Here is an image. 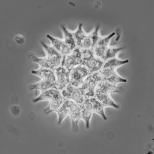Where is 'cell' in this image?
I'll list each match as a JSON object with an SVG mask.
<instances>
[{
    "mask_svg": "<svg viewBox=\"0 0 154 154\" xmlns=\"http://www.w3.org/2000/svg\"><path fill=\"white\" fill-rule=\"evenodd\" d=\"M89 75V71L85 66L80 64L75 66L69 70L70 84L74 87H81Z\"/></svg>",
    "mask_w": 154,
    "mask_h": 154,
    "instance_id": "cell-1",
    "label": "cell"
},
{
    "mask_svg": "<svg viewBox=\"0 0 154 154\" xmlns=\"http://www.w3.org/2000/svg\"><path fill=\"white\" fill-rule=\"evenodd\" d=\"M61 64L68 70L73 68L75 66L82 64V56L81 48L76 46L71 51L70 54L62 56Z\"/></svg>",
    "mask_w": 154,
    "mask_h": 154,
    "instance_id": "cell-2",
    "label": "cell"
},
{
    "mask_svg": "<svg viewBox=\"0 0 154 154\" xmlns=\"http://www.w3.org/2000/svg\"><path fill=\"white\" fill-rule=\"evenodd\" d=\"M54 72L56 77L55 88L61 91L70 84L69 70L60 64L54 69Z\"/></svg>",
    "mask_w": 154,
    "mask_h": 154,
    "instance_id": "cell-3",
    "label": "cell"
},
{
    "mask_svg": "<svg viewBox=\"0 0 154 154\" xmlns=\"http://www.w3.org/2000/svg\"><path fill=\"white\" fill-rule=\"evenodd\" d=\"M116 69L112 68H102L101 69L100 71L102 77V81L107 82L115 85L119 82H127V79L119 76Z\"/></svg>",
    "mask_w": 154,
    "mask_h": 154,
    "instance_id": "cell-4",
    "label": "cell"
},
{
    "mask_svg": "<svg viewBox=\"0 0 154 154\" xmlns=\"http://www.w3.org/2000/svg\"><path fill=\"white\" fill-rule=\"evenodd\" d=\"M98 83L91 74L86 77L83 82L81 88L82 89L85 98L95 97V91Z\"/></svg>",
    "mask_w": 154,
    "mask_h": 154,
    "instance_id": "cell-5",
    "label": "cell"
},
{
    "mask_svg": "<svg viewBox=\"0 0 154 154\" xmlns=\"http://www.w3.org/2000/svg\"><path fill=\"white\" fill-rule=\"evenodd\" d=\"M115 32H113L110 33L108 36H106L104 37H100L97 43H96V45L93 48L94 55L96 57L102 59L106 50H107V48L109 47V43L110 40L111 39L113 36L115 35Z\"/></svg>",
    "mask_w": 154,
    "mask_h": 154,
    "instance_id": "cell-6",
    "label": "cell"
},
{
    "mask_svg": "<svg viewBox=\"0 0 154 154\" xmlns=\"http://www.w3.org/2000/svg\"><path fill=\"white\" fill-rule=\"evenodd\" d=\"M41 43L43 48H44L46 50V52L47 54L46 57L49 59L53 66H54V68L55 69L56 67L59 66L61 64L62 55L60 53L58 52L53 46L47 45L46 43H45L43 41H41Z\"/></svg>",
    "mask_w": 154,
    "mask_h": 154,
    "instance_id": "cell-7",
    "label": "cell"
},
{
    "mask_svg": "<svg viewBox=\"0 0 154 154\" xmlns=\"http://www.w3.org/2000/svg\"><path fill=\"white\" fill-rule=\"evenodd\" d=\"M69 115L70 116L71 119L72 128L74 130V131H77L79 128L78 123L80 120L82 119L80 105L73 102V101L69 100Z\"/></svg>",
    "mask_w": 154,
    "mask_h": 154,
    "instance_id": "cell-8",
    "label": "cell"
},
{
    "mask_svg": "<svg viewBox=\"0 0 154 154\" xmlns=\"http://www.w3.org/2000/svg\"><path fill=\"white\" fill-rule=\"evenodd\" d=\"M81 118L85 122L86 128L90 127V121L93 113L92 104L89 98H85L84 102L80 105Z\"/></svg>",
    "mask_w": 154,
    "mask_h": 154,
    "instance_id": "cell-9",
    "label": "cell"
},
{
    "mask_svg": "<svg viewBox=\"0 0 154 154\" xmlns=\"http://www.w3.org/2000/svg\"><path fill=\"white\" fill-rule=\"evenodd\" d=\"M60 99H64L61 94L60 91L54 88L44 91H41V93L39 94V96L34 100H33V102L36 103L43 100H48L50 102V101Z\"/></svg>",
    "mask_w": 154,
    "mask_h": 154,
    "instance_id": "cell-10",
    "label": "cell"
},
{
    "mask_svg": "<svg viewBox=\"0 0 154 154\" xmlns=\"http://www.w3.org/2000/svg\"><path fill=\"white\" fill-rule=\"evenodd\" d=\"M99 30L100 25H97L92 32L87 35L86 37L84 38L82 43L80 46L81 49H89V48L93 49V48L100 38L99 35Z\"/></svg>",
    "mask_w": 154,
    "mask_h": 154,
    "instance_id": "cell-11",
    "label": "cell"
},
{
    "mask_svg": "<svg viewBox=\"0 0 154 154\" xmlns=\"http://www.w3.org/2000/svg\"><path fill=\"white\" fill-rule=\"evenodd\" d=\"M46 36L50 40L52 46L58 52L60 53L62 56H66L71 54L72 51L70 50V48L66 44V42L64 41L53 37L49 34H48Z\"/></svg>",
    "mask_w": 154,
    "mask_h": 154,
    "instance_id": "cell-12",
    "label": "cell"
},
{
    "mask_svg": "<svg viewBox=\"0 0 154 154\" xmlns=\"http://www.w3.org/2000/svg\"><path fill=\"white\" fill-rule=\"evenodd\" d=\"M104 62L105 61L102 59H100V58L94 57L92 59L84 62L82 65L86 67L90 75L102 69Z\"/></svg>",
    "mask_w": 154,
    "mask_h": 154,
    "instance_id": "cell-13",
    "label": "cell"
},
{
    "mask_svg": "<svg viewBox=\"0 0 154 154\" xmlns=\"http://www.w3.org/2000/svg\"><path fill=\"white\" fill-rule=\"evenodd\" d=\"M95 92L110 94L112 93L120 92V91L116 85L107 82L102 81L96 86Z\"/></svg>",
    "mask_w": 154,
    "mask_h": 154,
    "instance_id": "cell-14",
    "label": "cell"
},
{
    "mask_svg": "<svg viewBox=\"0 0 154 154\" xmlns=\"http://www.w3.org/2000/svg\"><path fill=\"white\" fill-rule=\"evenodd\" d=\"M31 73L40 77L42 80L54 82H55L56 81V77L54 70L51 69L41 68V67H40L38 69L32 70Z\"/></svg>",
    "mask_w": 154,
    "mask_h": 154,
    "instance_id": "cell-15",
    "label": "cell"
},
{
    "mask_svg": "<svg viewBox=\"0 0 154 154\" xmlns=\"http://www.w3.org/2000/svg\"><path fill=\"white\" fill-rule=\"evenodd\" d=\"M95 97L102 103L104 107H112L115 109L119 108V106L114 102L113 100L110 98V94H103L95 92Z\"/></svg>",
    "mask_w": 154,
    "mask_h": 154,
    "instance_id": "cell-16",
    "label": "cell"
},
{
    "mask_svg": "<svg viewBox=\"0 0 154 154\" xmlns=\"http://www.w3.org/2000/svg\"><path fill=\"white\" fill-rule=\"evenodd\" d=\"M61 28L62 29V31L64 32V41L66 42V44L68 46V47L70 48V50L71 51H73L76 47V41L73 34V32H71L67 30L64 25H62Z\"/></svg>",
    "mask_w": 154,
    "mask_h": 154,
    "instance_id": "cell-17",
    "label": "cell"
},
{
    "mask_svg": "<svg viewBox=\"0 0 154 154\" xmlns=\"http://www.w3.org/2000/svg\"><path fill=\"white\" fill-rule=\"evenodd\" d=\"M90 101L92 104V108H93V111L94 113H96L99 114L100 116L102 117V118L104 120H107V118L106 116L104 111V107L103 105L102 104L100 101L96 98V97H93L89 98Z\"/></svg>",
    "mask_w": 154,
    "mask_h": 154,
    "instance_id": "cell-18",
    "label": "cell"
},
{
    "mask_svg": "<svg viewBox=\"0 0 154 154\" xmlns=\"http://www.w3.org/2000/svg\"><path fill=\"white\" fill-rule=\"evenodd\" d=\"M55 112L58 114V123H61L64 118L69 115V100H64L63 103L62 104L60 107Z\"/></svg>",
    "mask_w": 154,
    "mask_h": 154,
    "instance_id": "cell-19",
    "label": "cell"
},
{
    "mask_svg": "<svg viewBox=\"0 0 154 154\" xmlns=\"http://www.w3.org/2000/svg\"><path fill=\"white\" fill-rule=\"evenodd\" d=\"M55 82H54L41 80V81L38 82L36 84L30 85L29 86V88H30V89H37L41 91H44L55 88Z\"/></svg>",
    "mask_w": 154,
    "mask_h": 154,
    "instance_id": "cell-20",
    "label": "cell"
},
{
    "mask_svg": "<svg viewBox=\"0 0 154 154\" xmlns=\"http://www.w3.org/2000/svg\"><path fill=\"white\" fill-rule=\"evenodd\" d=\"M129 60L128 59L126 60H120L118 59L116 57L112 58L107 60L105 61L102 68H112V69H116L117 67L124 65L125 64L128 63Z\"/></svg>",
    "mask_w": 154,
    "mask_h": 154,
    "instance_id": "cell-21",
    "label": "cell"
},
{
    "mask_svg": "<svg viewBox=\"0 0 154 154\" xmlns=\"http://www.w3.org/2000/svg\"><path fill=\"white\" fill-rule=\"evenodd\" d=\"M73 34L76 41V46H78L80 48L84 38L86 37L87 34L84 32L83 29V23H79L78 28L76 30L73 32Z\"/></svg>",
    "mask_w": 154,
    "mask_h": 154,
    "instance_id": "cell-22",
    "label": "cell"
},
{
    "mask_svg": "<svg viewBox=\"0 0 154 154\" xmlns=\"http://www.w3.org/2000/svg\"><path fill=\"white\" fill-rule=\"evenodd\" d=\"M85 96L81 87H74L71 100L80 105L85 100Z\"/></svg>",
    "mask_w": 154,
    "mask_h": 154,
    "instance_id": "cell-23",
    "label": "cell"
},
{
    "mask_svg": "<svg viewBox=\"0 0 154 154\" xmlns=\"http://www.w3.org/2000/svg\"><path fill=\"white\" fill-rule=\"evenodd\" d=\"M124 47H110L109 46L107 50H106L105 54L102 57V60L104 61L110 59H112V58L116 57L117 54L123 50H124Z\"/></svg>",
    "mask_w": 154,
    "mask_h": 154,
    "instance_id": "cell-24",
    "label": "cell"
},
{
    "mask_svg": "<svg viewBox=\"0 0 154 154\" xmlns=\"http://www.w3.org/2000/svg\"><path fill=\"white\" fill-rule=\"evenodd\" d=\"M32 60L34 62H37V63L39 65V66L41 67V68L51 69L53 70L55 69L54 67L53 66L52 64L51 63V62L49 60V59H48L47 57L40 58V57L33 56L32 57Z\"/></svg>",
    "mask_w": 154,
    "mask_h": 154,
    "instance_id": "cell-25",
    "label": "cell"
},
{
    "mask_svg": "<svg viewBox=\"0 0 154 154\" xmlns=\"http://www.w3.org/2000/svg\"><path fill=\"white\" fill-rule=\"evenodd\" d=\"M63 102L64 99L50 101L48 107L44 110V113L45 114H48L51 112H55L56 110L60 107L62 104L63 103Z\"/></svg>",
    "mask_w": 154,
    "mask_h": 154,
    "instance_id": "cell-26",
    "label": "cell"
},
{
    "mask_svg": "<svg viewBox=\"0 0 154 154\" xmlns=\"http://www.w3.org/2000/svg\"><path fill=\"white\" fill-rule=\"evenodd\" d=\"M73 89H74V86L72 85L71 84H69L60 91L61 94L62 96V97H63L64 100H71V96H72V94H73Z\"/></svg>",
    "mask_w": 154,
    "mask_h": 154,
    "instance_id": "cell-27",
    "label": "cell"
},
{
    "mask_svg": "<svg viewBox=\"0 0 154 154\" xmlns=\"http://www.w3.org/2000/svg\"><path fill=\"white\" fill-rule=\"evenodd\" d=\"M81 50L82 56V64L96 57L93 49H92V48H89V49H81Z\"/></svg>",
    "mask_w": 154,
    "mask_h": 154,
    "instance_id": "cell-28",
    "label": "cell"
}]
</instances>
